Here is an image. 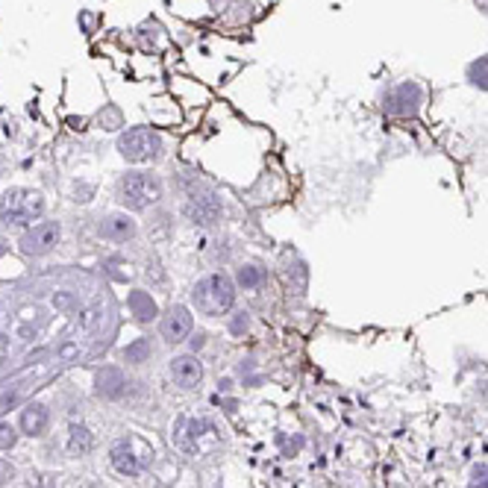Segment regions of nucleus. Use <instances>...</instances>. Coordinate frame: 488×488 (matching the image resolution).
<instances>
[{
    "label": "nucleus",
    "instance_id": "1",
    "mask_svg": "<svg viewBox=\"0 0 488 488\" xmlns=\"http://www.w3.org/2000/svg\"><path fill=\"white\" fill-rule=\"evenodd\" d=\"M191 303L201 315L206 318H221L235 306V282L227 274H206L194 282L191 288Z\"/></svg>",
    "mask_w": 488,
    "mask_h": 488
},
{
    "label": "nucleus",
    "instance_id": "2",
    "mask_svg": "<svg viewBox=\"0 0 488 488\" xmlns=\"http://www.w3.org/2000/svg\"><path fill=\"white\" fill-rule=\"evenodd\" d=\"M44 212V197L33 189H12L0 201V221L6 227H33Z\"/></svg>",
    "mask_w": 488,
    "mask_h": 488
},
{
    "label": "nucleus",
    "instance_id": "3",
    "mask_svg": "<svg viewBox=\"0 0 488 488\" xmlns=\"http://www.w3.org/2000/svg\"><path fill=\"white\" fill-rule=\"evenodd\" d=\"M159 197H162V183L153 174L132 171V174H124L118 180V201L132 212H142V209L153 206Z\"/></svg>",
    "mask_w": 488,
    "mask_h": 488
},
{
    "label": "nucleus",
    "instance_id": "4",
    "mask_svg": "<svg viewBox=\"0 0 488 488\" xmlns=\"http://www.w3.org/2000/svg\"><path fill=\"white\" fill-rule=\"evenodd\" d=\"M118 153L127 162H157L162 157V136L150 127H132L118 139Z\"/></svg>",
    "mask_w": 488,
    "mask_h": 488
},
{
    "label": "nucleus",
    "instance_id": "5",
    "mask_svg": "<svg viewBox=\"0 0 488 488\" xmlns=\"http://www.w3.org/2000/svg\"><path fill=\"white\" fill-rule=\"evenodd\" d=\"M59 224L56 221H41V224H33L24 235H21V253H27V256H44V253H51L56 244H59Z\"/></svg>",
    "mask_w": 488,
    "mask_h": 488
},
{
    "label": "nucleus",
    "instance_id": "6",
    "mask_svg": "<svg viewBox=\"0 0 488 488\" xmlns=\"http://www.w3.org/2000/svg\"><path fill=\"white\" fill-rule=\"evenodd\" d=\"M189 332H191V315H189V309L186 306H171L168 312L162 315V321H159V336L168 344H180V341L189 339Z\"/></svg>",
    "mask_w": 488,
    "mask_h": 488
},
{
    "label": "nucleus",
    "instance_id": "7",
    "mask_svg": "<svg viewBox=\"0 0 488 488\" xmlns=\"http://www.w3.org/2000/svg\"><path fill=\"white\" fill-rule=\"evenodd\" d=\"M168 371H171V380L180 388H194L203 380V365H201L197 356H191V353H186V356H174Z\"/></svg>",
    "mask_w": 488,
    "mask_h": 488
},
{
    "label": "nucleus",
    "instance_id": "8",
    "mask_svg": "<svg viewBox=\"0 0 488 488\" xmlns=\"http://www.w3.org/2000/svg\"><path fill=\"white\" fill-rule=\"evenodd\" d=\"M186 215L201 227H212L221 218V201L215 194H191L186 203Z\"/></svg>",
    "mask_w": 488,
    "mask_h": 488
},
{
    "label": "nucleus",
    "instance_id": "9",
    "mask_svg": "<svg viewBox=\"0 0 488 488\" xmlns=\"http://www.w3.org/2000/svg\"><path fill=\"white\" fill-rule=\"evenodd\" d=\"M418 103H420V88H418L415 83H403V85L391 95V100H388V112H394V115H415Z\"/></svg>",
    "mask_w": 488,
    "mask_h": 488
},
{
    "label": "nucleus",
    "instance_id": "10",
    "mask_svg": "<svg viewBox=\"0 0 488 488\" xmlns=\"http://www.w3.org/2000/svg\"><path fill=\"white\" fill-rule=\"evenodd\" d=\"M100 235L109 241H127V238L136 235V221L127 218V215H109L100 224Z\"/></svg>",
    "mask_w": 488,
    "mask_h": 488
},
{
    "label": "nucleus",
    "instance_id": "11",
    "mask_svg": "<svg viewBox=\"0 0 488 488\" xmlns=\"http://www.w3.org/2000/svg\"><path fill=\"white\" fill-rule=\"evenodd\" d=\"M48 420H51L48 409H44L41 403H33V406H27L24 412H21V433L36 438V435H41L44 430H48Z\"/></svg>",
    "mask_w": 488,
    "mask_h": 488
},
{
    "label": "nucleus",
    "instance_id": "12",
    "mask_svg": "<svg viewBox=\"0 0 488 488\" xmlns=\"http://www.w3.org/2000/svg\"><path fill=\"white\" fill-rule=\"evenodd\" d=\"M112 465H115V471L124 474V477H136L142 471V462L136 459V453H132V447L127 445V441H118V445L112 447Z\"/></svg>",
    "mask_w": 488,
    "mask_h": 488
},
{
    "label": "nucleus",
    "instance_id": "13",
    "mask_svg": "<svg viewBox=\"0 0 488 488\" xmlns=\"http://www.w3.org/2000/svg\"><path fill=\"white\" fill-rule=\"evenodd\" d=\"M95 386H97V394H103V397H118L127 383H124V373L118 368H103L95 376Z\"/></svg>",
    "mask_w": 488,
    "mask_h": 488
},
{
    "label": "nucleus",
    "instance_id": "14",
    "mask_svg": "<svg viewBox=\"0 0 488 488\" xmlns=\"http://www.w3.org/2000/svg\"><path fill=\"white\" fill-rule=\"evenodd\" d=\"M127 303H129V312L136 315V321L147 324V321L157 318V300H153L147 292H132Z\"/></svg>",
    "mask_w": 488,
    "mask_h": 488
},
{
    "label": "nucleus",
    "instance_id": "15",
    "mask_svg": "<svg viewBox=\"0 0 488 488\" xmlns=\"http://www.w3.org/2000/svg\"><path fill=\"white\" fill-rule=\"evenodd\" d=\"M183 445L186 447H197V438H201L203 433H212V424H209V420L206 418H201V420H197V418H189V420H183Z\"/></svg>",
    "mask_w": 488,
    "mask_h": 488
},
{
    "label": "nucleus",
    "instance_id": "16",
    "mask_svg": "<svg viewBox=\"0 0 488 488\" xmlns=\"http://www.w3.org/2000/svg\"><path fill=\"white\" fill-rule=\"evenodd\" d=\"M153 356V347H150V339H136L129 347H124V359L129 365H142Z\"/></svg>",
    "mask_w": 488,
    "mask_h": 488
},
{
    "label": "nucleus",
    "instance_id": "17",
    "mask_svg": "<svg viewBox=\"0 0 488 488\" xmlns=\"http://www.w3.org/2000/svg\"><path fill=\"white\" fill-rule=\"evenodd\" d=\"M71 453L74 456H83V453H88V450H92V435H88V430L85 427H71Z\"/></svg>",
    "mask_w": 488,
    "mask_h": 488
},
{
    "label": "nucleus",
    "instance_id": "18",
    "mask_svg": "<svg viewBox=\"0 0 488 488\" xmlns=\"http://www.w3.org/2000/svg\"><path fill=\"white\" fill-rule=\"evenodd\" d=\"M235 282H238L241 288H256V285L262 282V268H256V265H238Z\"/></svg>",
    "mask_w": 488,
    "mask_h": 488
},
{
    "label": "nucleus",
    "instance_id": "19",
    "mask_svg": "<svg viewBox=\"0 0 488 488\" xmlns=\"http://www.w3.org/2000/svg\"><path fill=\"white\" fill-rule=\"evenodd\" d=\"M468 80L474 85H479V88H488V56H482V59H477L471 65V68H468Z\"/></svg>",
    "mask_w": 488,
    "mask_h": 488
},
{
    "label": "nucleus",
    "instance_id": "20",
    "mask_svg": "<svg viewBox=\"0 0 488 488\" xmlns=\"http://www.w3.org/2000/svg\"><path fill=\"white\" fill-rule=\"evenodd\" d=\"M468 488H488V465H477V468L471 471Z\"/></svg>",
    "mask_w": 488,
    "mask_h": 488
},
{
    "label": "nucleus",
    "instance_id": "21",
    "mask_svg": "<svg viewBox=\"0 0 488 488\" xmlns=\"http://www.w3.org/2000/svg\"><path fill=\"white\" fill-rule=\"evenodd\" d=\"M18 441V433L9 424H0V450H12Z\"/></svg>",
    "mask_w": 488,
    "mask_h": 488
},
{
    "label": "nucleus",
    "instance_id": "22",
    "mask_svg": "<svg viewBox=\"0 0 488 488\" xmlns=\"http://www.w3.org/2000/svg\"><path fill=\"white\" fill-rule=\"evenodd\" d=\"M248 312H235V318H233V324H230V329L235 332V336H238V332H244V329H248Z\"/></svg>",
    "mask_w": 488,
    "mask_h": 488
},
{
    "label": "nucleus",
    "instance_id": "23",
    "mask_svg": "<svg viewBox=\"0 0 488 488\" xmlns=\"http://www.w3.org/2000/svg\"><path fill=\"white\" fill-rule=\"evenodd\" d=\"M12 477H15V468H12L6 459H0V485H6Z\"/></svg>",
    "mask_w": 488,
    "mask_h": 488
},
{
    "label": "nucleus",
    "instance_id": "24",
    "mask_svg": "<svg viewBox=\"0 0 488 488\" xmlns=\"http://www.w3.org/2000/svg\"><path fill=\"white\" fill-rule=\"evenodd\" d=\"M203 339H206L203 332H201V336H194V339H191V347H194V350H197V347H203Z\"/></svg>",
    "mask_w": 488,
    "mask_h": 488
}]
</instances>
